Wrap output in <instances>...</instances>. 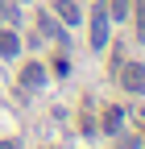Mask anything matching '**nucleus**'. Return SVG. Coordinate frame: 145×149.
Wrapping results in <instances>:
<instances>
[{"instance_id": "7", "label": "nucleus", "mask_w": 145, "mask_h": 149, "mask_svg": "<svg viewBox=\"0 0 145 149\" xmlns=\"http://www.w3.org/2000/svg\"><path fill=\"white\" fill-rule=\"evenodd\" d=\"M120 108H108V116H104V133H120Z\"/></svg>"}, {"instance_id": "2", "label": "nucleus", "mask_w": 145, "mask_h": 149, "mask_svg": "<svg viewBox=\"0 0 145 149\" xmlns=\"http://www.w3.org/2000/svg\"><path fill=\"white\" fill-rule=\"evenodd\" d=\"M108 46V4H96L91 13V50H104Z\"/></svg>"}, {"instance_id": "10", "label": "nucleus", "mask_w": 145, "mask_h": 149, "mask_svg": "<svg viewBox=\"0 0 145 149\" xmlns=\"http://www.w3.org/2000/svg\"><path fill=\"white\" fill-rule=\"evenodd\" d=\"M137 37L145 42V0H137Z\"/></svg>"}, {"instance_id": "6", "label": "nucleus", "mask_w": 145, "mask_h": 149, "mask_svg": "<svg viewBox=\"0 0 145 149\" xmlns=\"http://www.w3.org/2000/svg\"><path fill=\"white\" fill-rule=\"evenodd\" d=\"M38 29H42L46 37H58V42H66V33H62V25H58V21H54V17H50V13H42V17H38Z\"/></svg>"}, {"instance_id": "11", "label": "nucleus", "mask_w": 145, "mask_h": 149, "mask_svg": "<svg viewBox=\"0 0 145 149\" xmlns=\"http://www.w3.org/2000/svg\"><path fill=\"white\" fill-rule=\"evenodd\" d=\"M54 74H70V62L66 58H54Z\"/></svg>"}, {"instance_id": "4", "label": "nucleus", "mask_w": 145, "mask_h": 149, "mask_svg": "<svg viewBox=\"0 0 145 149\" xmlns=\"http://www.w3.org/2000/svg\"><path fill=\"white\" fill-rule=\"evenodd\" d=\"M50 8L58 13L66 25H79V4H75V0H50Z\"/></svg>"}, {"instance_id": "3", "label": "nucleus", "mask_w": 145, "mask_h": 149, "mask_svg": "<svg viewBox=\"0 0 145 149\" xmlns=\"http://www.w3.org/2000/svg\"><path fill=\"white\" fill-rule=\"evenodd\" d=\"M46 83V66L42 62H25V70H21V87H42Z\"/></svg>"}, {"instance_id": "1", "label": "nucleus", "mask_w": 145, "mask_h": 149, "mask_svg": "<svg viewBox=\"0 0 145 149\" xmlns=\"http://www.w3.org/2000/svg\"><path fill=\"white\" fill-rule=\"evenodd\" d=\"M120 87L129 95H145V62H124L120 66Z\"/></svg>"}, {"instance_id": "8", "label": "nucleus", "mask_w": 145, "mask_h": 149, "mask_svg": "<svg viewBox=\"0 0 145 149\" xmlns=\"http://www.w3.org/2000/svg\"><path fill=\"white\" fill-rule=\"evenodd\" d=\"M108 17H112V21H124V17H129V0H112V13Z\"/></svg>"}, {"instance_id": "5", "label": "nucleus", "mask_w": 145, "mask_h": 149, "mask_svg": "<svg viewBox=\"0 0 145 149\" xmlns=\"http://www.w3.org/2000/svg\"><path fill=\"white\" fill-rule=\"evenodd\" d=\"M0 54H4L8 62L17 58V54H21V37H17L13 29H0Z\"/></svg>"}, {"instance_id": "12", "label": "nucleus", "mask_w": 145, "mask_h": 149, "mask_svg": "<svg viewBox=\"0 0 145 149\" xmlns=\"http://www.w3.org/2000/svg\"><path fill=\"white\" fill-rule=\"evenodd\" d=\"M0 149H17V141H0Z\"/></svg>"}, {"instance_id": "9", "label": "nucleus", "mask_w": 145, "mask_h": 149, "mask_svg": "<svg viewBox=\"0 0 145 149\" xmlns=\"http://www.w3.org/2000/svg\"><path fill=\"white\" fill-rule=\"evenodd\" d=\"M4 21H17V8H13V0H0V25Z\"/></svg>"}]
</instances>
